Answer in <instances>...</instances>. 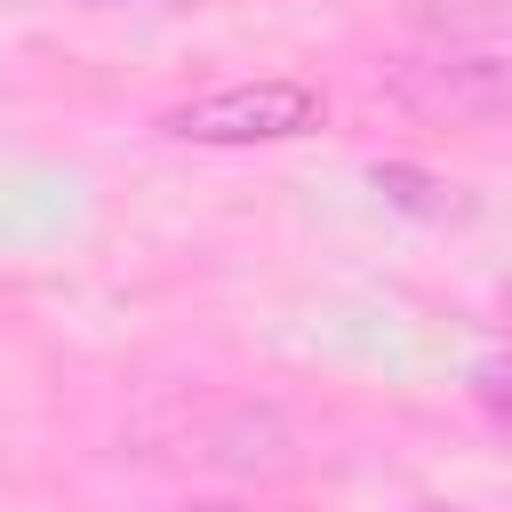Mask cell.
Here are the masks:
<instances>
[{
	"instance_id": "6da1fadb",
	"label": "cell",
	"mask_w": 512,
	"mask_h": 512,
	"mask_svg": "<svg viewBox=\"0 0 512 512\" xmlns=\"http://www.w3.org/2000/svg\"><path fill=\"white\" fill-rule=\"evenodd\" d=\"M392 96L432 128H504L512 112V40H424L392 56Z\"/></svg>"
},
{
	"instance_id": "7a4b0ae2",
	"label": "cell",
	"mask_w": 512,
	"mask_h": 512,
	"mask_svg": "<svg viewBox=\"0 0 512 512\" xmlns=\"http://www.w3.org/2000/svg\"><path fill=\"white\" fill-rule=\"evenodd\" d=\"M328 120V96L312 80H288V72H264V80H232V88H208V96H184L152 120V136L168 144H208V152H248V144H296Z\"/></svg>"
},
{
	"instance_id": "8992f818",
	"label": "cell",
	"mask_w": 512,
	"mask_h": 512,
	"mask_svg": "<svg viewBox=\"0 0 512 512\" xmlns=\"http://www.w3.org/2000/svg\"><path fill=\"white\" fill-rule=\"evenodd\" d=\"M184 512H304V504H264V496H200Z\"/></svg>"
},
{
	"instance_id": "52a82bcc",
	"label": "cell",
	"mask_w": 512,
	"mask_h": 512,
	"mask_svg": "<svg viewBox=\"0 0 512 512\" xmlns=\"http://www.w3.org/2000/svg\"><path fill=\"white\" fill-rule=\"evenodd\" d=\"M408 512H456V504H408Z\"/></svg>"
},
{
	"instance_id": "3957f363",
	"label": "cell",
	"mask_w": 512,
	"mask_h": 512,
	"mask_svg": "<svg viewBox=\"0 0 512 512\" xmlns=\"http://www.w3.org/2000/svg\"><path fill=\"white\" fill-rule=\"evenodd\" d=\"M368 184L384 192V208H408V216H424V224H464V216H472V192H464L456 176L416 168V160H376Z\"/></svg>"
},
{
	"instance_id": "277c9868",
	"label": "cell",
	"mask_w": 512,
	"mask_h": 512,
	"mask_svg": "<svg viewBox=\"0 0 512 512\" xmlns=\"http://www.w3.org/2000/svg\"><path fill=\"white\" fill-rule=\"evenodd\" d=\"M408 32H424V40H512V0H408Z\"/></svg>"
},
{
	"instance_id": "5b68a950",
	"label": "cell",
	"mask_w": 512,
	"mask_h": 512,
	"mask_svg": "<svg viewBox=\"0 0 512 512\" xmlns=\"http://www.w3.org/2000/svg\"><path fill=\"white\" fill-rule=\"evenodd\" d=\"M472 400H480V416L504 432V416H512V392H504V352H496V344L472 360Z\"/></svg>"
}]
</instances>
